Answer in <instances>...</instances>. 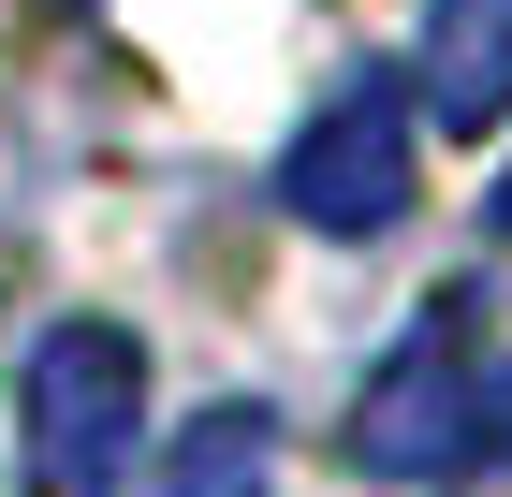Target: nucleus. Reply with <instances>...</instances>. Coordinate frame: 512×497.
Segmentation results:
<instances>
[{
  "mask_svg": "<svg viewBox=\"0 0 512 497\" xmlns=\"http://www.w3.org/2000/svg\"><path fill=\"white\" fill-rule=\"evenodd\" d=\"M483 395H498L483 307H425L381 351V381L352 395V468L366 483H469L483 468Z\"/></svg>",
  "mask_w": 512,
  "mask_h": 497,
  "instance_id": "nucleus-1",
  "label": "nucleus"
},
{
  "mask_svg": "<svg viewBox=\"0 0 512 497\" xmlns=\"http://www.w3.org/2000/svg\"><path fill=\"white\" fill-rule=\"evenodd\" d=\"M15 424H30V497H118L132 439H147V351H132V322H44Z\"/></svg>",
  "mask_w": 512,
  "mask_h": 497,
  "instance_id": "nucleus-2",
  "label": "nucleus"
},
{
  "mask_svg": "<svg viewBox=\"0 0 512 497\" xmlns=\"http://www.w3.org/2000/svg\"><path fill=\"white\" fill-rule=\"evenodd\" d=\"M410 176H425L410 161V88L352 59V74L322 88V117L293 132V161H278V205L308 234H395L410 220Z\"/></svg>",
  "mask_w": 512,
  "mask_h": 497,
  "instance_id": "nucleus-3",
  "label": "nucleus"
},
{
  "mask_svg": "<svg viewBox=\"0 0 512 497\" xmlns=\"http://www.w3.org/2000/svg\"><path fill=\"white\" fill-rule=\"evenodd\" d=\"M410 103H425L439 132H498L512 117V0H425Z\"/></svg>",
  "mask_w": 512,
  "mask_h": 497,
  "instance_id": "nucleus-4",
  "label": "nucleus"
},
{
  "mask_svg": "<svg viewBox=\"0 0 512 497\" xmlns=\"http://www.w3.org/2000/svg\"><path fill=\"white\" fill-rule=\"evenodd\" d=\"M176 497H278V424L264 410H205L191 454H176Z\"/></svg>",
  "mask_w": 512,
  "mask_h": 497,
  "instance_id": "nucleus-5",
  "label": "nucleus"
},
{
  "mask_svg": "<svg viewBox=\"0 0 512 497\" xmlns=\"http://www.w3.org/2000/svg\"><path fill=\"white\" fill-rule=\"evenodd\" d=\"M483 468H512V366H498V395H483Z\"/></svg>",
  "mask_w": 512,
  "mask_h": 497,
  "instance_id": "nucleus-6",
  "label": "nucleus"
},
{
  "mask_svg": "<svg viewBox=\"0 0 512 497\" xmlns=\"http://www.w3.org/2000/svg\"><path fill=\"white\" fill-rule=\"evenodd\" d=\"M483 220H498V234H512V176H498V205H483Z\"/></svg>",
  "mask_w": 512,
  "mask_h": 497,
  "instance_id": "nucleus-7",
  "label": "nucleus"
}]
</instances>
